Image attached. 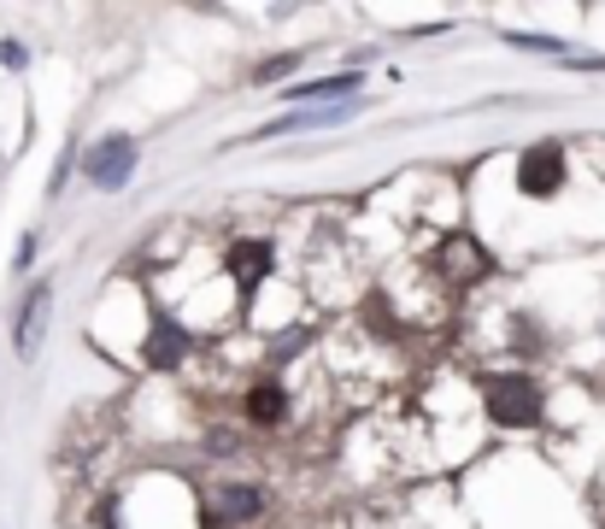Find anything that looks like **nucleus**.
<instances>
[{
  "label": "nucleus",
  "mask_w": 605,
  "mask_h": 529,
  "mask_svg": "<svg viewBox=\"0 0 605 529\" xmlns=\"http://www.w3.org/2000/svg\"><path fill=\"white\" fill-rule=\"evenodd\" d=\"M506 42L524 48V53H565V42H558V36H529V30H512Z\"/></svg>",
  "instance_id": "11"
},
{
  "label": "nucleus",
  "mask_w": 605,
  "mask_h": 529,
  "mask_svg": "<svg viewBox=\"0 0 605 529\" xmlns=\"http://www.w3.org/2000/svg\"><path fill=\"white\" fill-rule=\"evenodd\" d=\"M488 418L506 430H535L540 423V382L524 371H499L488 382Z\"/></svg>",
  "instance_id": "1"
},
{
  "label": "nucleus",
  "mask_w": 605,
  "mask_h": 529,
  "mask_svg": "<svg viewBox=\"0 0 605 529\" xmlns=\"http://www.w3.org/2000/svg\"><path fill=\"white\" fill-rule=\"evenodd\" d=\"M30 264H36V236H24V241H18V259H12V271H30Z\"/></svg>",
  "instance_id": "14"
},
{
  "label": "nucleus",
  "mask_w": 605,
  "mask_h": 529,
  "mask_svg": "<svg viewBox=\"0 0 605 529\" xmlns=\"http://www.w3.org/2000/svg\"><path fill=\"white\" fill-rule=\"evenodd\" d=\"M182 359H189V330L182 323H159L148 341V371H177Z\"/></svg>",
  "instance_id": "8"
},
{
  "label": "nucleus",
  "mask_w": 605,
  "mask_h": 529,
  "mask_svg": "<svg viewBox=\"0 0 605 529\" xmlns=\"http://www.w3.org/2000/svg\"><path fill=\"white\" fill-rule=\"evenodd\" d=\"M48 307H53V282H48V277H36V282H30V295H24V307H18V336H12L18 359H36L41 336H48Z\"/></svg>",
  "instance_id": "4"
},
{
  "label": "nucleus",
  "mask_w": 605,
  "mask_h": 529,
  "mask_svg": "<svg viewBox=\"0 0 605 529\" xmlns=\"http://www.w3.org/2000/svg\"><path fill=\"white\" fill-rule=\"evenodd\" d=\"M247 418H254V423H282L288 418L282 382H254V389H247Z\"/></svg>",
  "instance_id": "10"
},
{
  "label": "nucleus",
  "mask_w": 605,
  "mask_h": 529,
  "mask_svg": "<svg viewBox=\"0 0 605 529\" xmlns=\"http://www.w3.org/2000/svg\"><path fill=\"white\" fill-rule=\"evenodd\" d=\"M0 66H7V71H24V66H30V48L7 36V42H0Z\"/></svg>",
  "instance_id": "13"
},
{
  "label": "nucleus",
  "mask_w": 605,
  "mask_h": 529,
  "mask_svg": "<svg viewBox=\"0 0 605 529\" xmlns=\"http://www.w3.org/2000/svg\"><path fill=\"white\" fill-rule=\"evenodd\" d=\"M353 89H359V77L341 71V77H324V83H295V89H282V100H295V107H336V100H347Z\"/></svg>",
  "instance_id": "6"
},
{
  "label": "nucleus",
  "mask_w": 605,
  "mask_h": 529,
  "mask_svg": "<svg viewBox=\"0 0 605 529\" xmlns=\"http://www.w3.org/2000/svg\"><path fill=\"white\" fill-rule=\"evenodd\" d=\"M517 189H524L529 200H553L558 189H565V148H558V141H535V148H524V159H517Z\"/></svg>",
  "instance_id": "3"
},
{
  "label": "nucleus",
  "mask_w": 605,
  "mask_h": 529,
  "mask_svg": "<svg viewBox=\"0 0 605 529\" xmlns=\"http://www.w3.org/2000/svg\"><path fill=\"white\" fill-rule=\"evenodd\" d=\"M136 136H100L95 141V148L89 153H82V177H89L95 182V189H123V182H130L136 177Z\"/></svg>",
  "instance_id": "2"
},
{
  "label": "nucleus",
  "mask_w": 605,
  "mask_h": 529,
  "mask_svg": "<svg viewBox=\"0 0 605 529\" xmlns=\"http://www.w3.org/2000/svg\"><path fill=\"white\" fill-rule=\"evenodd\" d=\"M218 512H224L229 523L259 518V512H265V488H254V482H224V488H218Z\"/></svg>",
  "instance_id": "9"
},
{
  "label": "nucleus",
  "mask_w": 605,
  "mask_h": 529,
  "mask_svg": "<svg viewBox=\"0 0 605 529\" xmlns=\"http://www.w3.org/2000/svg\"><path fill=\"white\" fill-rule=\"evenodd\" d=\"M295 66H300V59H295V53H282V59H265V66H259L254 77H259V83H282V77L295 71Z\"/></svg>",
  "instance_id": "12"
},
{
  "label": "nucleus",
  "mask_w": 605,
  "mask_h": 529,
  "mask_svg": "<svg viewBox=\"0 0 605 529\" xmlns=\"http://www.w3.org/2000/svg\"><path fill=\"white\" fill-rule=\"evenodd\" d=\"M224 264H229V277L241 282L247 295L259 289V282L270 277V248L265 241H229V253H224Z\"/></svg>",
  "instance_id": "5"
},
{
  "label": "nucleus",
  "mask_w": 605,
  "mask_h": 529,
  "mask_svg": "<svg viewBox=\"0 0 605 529\" xmlns=\"http://www.w3.org/2000/svg\"><path fill=\"white\" fill-rule=\"evenodd\" d=\"M442 264L453 271V282H476V277H488V271H494V259L476 248L470 236H453L447 248H442Z\"/></svg>",
  "instance_id": "7"
}]
</instances>
